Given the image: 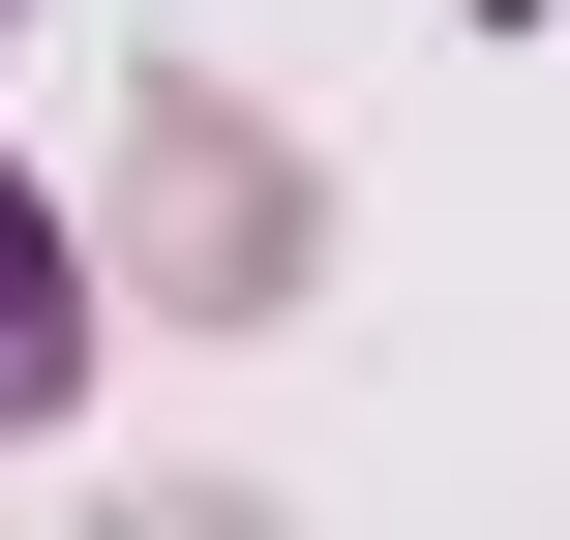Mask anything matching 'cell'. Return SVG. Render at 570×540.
Wrapping results in <instances>:
<instances>
[{"instance_id": "1", "label": "cell", "mask_w": 570, "mask_h": 540, "mask_svg": "<svg viewBox=\"0 0 570 540\" xmlns=\"http://www.w3.org/2000/svg\"><path fill=\"white\" fill-rule=\"evenodd\" d=\"M60 391H90V271H60V210L0 180V451H30Z\"/></svg>"}]
</instances>
